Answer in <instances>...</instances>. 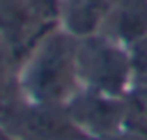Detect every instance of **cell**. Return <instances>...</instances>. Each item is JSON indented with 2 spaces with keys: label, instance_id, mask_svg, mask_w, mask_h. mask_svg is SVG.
Segmentation results:
<instances>
[{
  "label": "cell",
  "instance_id": "obj_3",
  "mask_svg": "<svg viewBox=\"0 0 147 140\" xmlns=\"http://www.w3.org/2000/svg\"><path fill=\"white\" fill-rule=\"evenodd\" d=\"M64 110L83 133H94V135H113L119 131L124 122V106L119 96H110L83 87L64 103Z\"/></svg>",
  "mask_w": 147,
  "mask_h": 140
},
{
  "label": "cell",
  "instance_id": "obj_2",
  "mask_svg": "<svg viewBox=\"0 0 147 140\" xmlns=\"http://www.w3.org/2000/svg\"><path fill=\"white\" fill-rule=\"evenodd\" d=\"M78 78L83 90L119 96L129 90L133 73L131 55L117 39L103 32H87L78 37L76 46Z\"/></svg>",
  "mask_w": 147,
  "mask_h": 140
},
{
  "label": "cell",
  "instance_id": "obj_7",
  "mask_svg": "<svg viewBox=\"0 0 147 140\" xmlns=\"http://www.w3.org/2000/svg\"><path fill=\"white\" fill-rule=\"evenodd\" d=\"M0 140H18V138H16V135H14L5 124H0Z\"/></svg>",
  "mask_w": 147,
  "mask_h": 140
},
{
  "label": "cell",
  "instance_id": "obj_5",
  "mask_svg": "<svg viewBox=\"0 0 147 140\" xmlns=\"http://www.w3.org/2000/svg\"><path fill=\"white\" fill-rule=\"evenodd\" d=\"M119 44H136L147 34V0H124L108 16V30L103 32Z\"/></svg>",
  "mask_w": 147,
  "mask_h": 140
},
{
  "label": "cell",
  "instance_id": "obj_6",
  "mask_svg": "<svg viewBox=\"0 0 147 140\" xmlns=\"http://www.w3.org/2000/svg\"><path fill=\"white\" fill-rule=\"evenodd\" d=\"M131 67H133V73L145 78L147 80V34L142 39H138L136 44H131Z\"/></svg>",
  "mask_w": 147,
  "mask_h": 140
},
{
  "label": "cell",
  "instance_id": "obj_4",
  "mask_svg": "<svg viewBox=\"0 0 147 140\" xmlns=\"http://www.w3.org/2000/svg\"><path fill=\"white\" fill-rule=\"evenodd\" d=\"M48 0H0V34L5 39H25L46 18Z\"/></svg>",
  "mask_w": 147,
  "mask_h": 140
},
{
  "label": "cell",
  "instance_id": "obj_1",
  "mask_svg": "<svg viewBox=\"0 0 147 140\" xmlns=\"http://www.w3.org/2000/svg\"><path fill=\"white\" fill-rule=\"evenodd\" d=\"M76 46L78 34L69 30H51L41 34V39L28 50L25 64L18 73V85L28 101L64 106L80 90Z\"/></svg>",
  "mask_w": 147,
  "mask_h": 140
}]
</instances>
